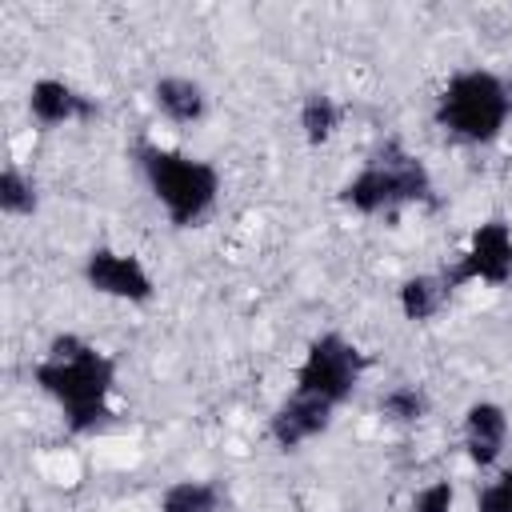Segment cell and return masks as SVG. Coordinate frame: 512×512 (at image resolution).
Here are the masks:
<instances>
[{
    "label": "cell",
    "mask_w": 512,
    "mask_h": 512,
    "mask_svg": "<svg viewBox=\"0 0 512 512\" xmlns=\"http://www.w3.org/2000/svg\"><path fill=\"white\" fill-rule=\"evenodd\" d=\"M508 464H512V440H508Z\"/></svg>",
    "instance_id": "19"
},
{
    "label": "cell",
    "mask_w": 512,
    "mask_h": 512,
    "mask_svg": "<svg viewBox=\"0 0 512 512\" xmlns=\"http://www.w3.org/2000/svg\"><path fill=\"white\" fill-rule=\"evenodd\" d=\"M148 100L176 128H192V124H200L208 116V88L196 76H184V72L156 76L152 88H148Z\"/></svg>",
    "instance_id": "11"
},
{
    "label": "cell",
    "mask_w": 512,
    "mask_h": 512,
    "mask_svg": "<svg viewBox=\"0 0 512 512\" xmlns=\"http://www.w3.org/2000/svg\"><path fill=\"white\" fill-rule=\"evenodd\" d=\"M432 120L456 144H492L512 120V84L492 68H460L444 80L432 104Z\"/></svg>",
    "instance_id": "3"
},
{
    "label": "cell",
    "mask_w": 512,
    "mask_h": 512,
    "mask_svg": "<svg viewBox=\"0 0 512 512\" xmlns=\"http://www.w3.org/2000/svg\"><path fill=\"white\" fill-rule=\"evenodd\" d=\"M472 508L476 512H512V464H500L496 472H488V480L476 488Z\"/></svg>",
    "instance_id": "17"
},
{
    "label": "cell",
    "mask_w": 512,
    "mask_h": 512,
    "mask_svg": "<svg viewBox=\"0 0 512 512\" xmlns=\"http://www.w3.org/2000/svg\"><path fill=\"white\" fill-rule=\"evenodd\" d=\"M340 124H344V104H340L332 92L312 88V92H304V96H300L296 128H300L304 144H312V148L328 144V140L340 132Z\"/></svg>",
    "instance_id": "13"
},
{
    "label": "cell",
    "mask_w": 512,
    "mask_h": 512,
    "mask_svg": "<svg viewBox=\"0 0 512 512\" xmlns=\"http://www.w3.org/2000/svg\"><path fill=\"white\" fill-rule=\"evenodd\" d=\"M0 212L8 220H28L40 212V184L28 168H20V164L0 168Z\"/></svg>",
    "instance_id": "16"
},
{
    "label": "cell",
    "mask_w": 512,
    "mask_h": 512,
    "mask_svg": "<svg viewBox=\"0 0 512 512\" xmlns=\"http://www.w3.org/2000/svg\"><path fill=\"white\" fill-rule=\"evenodd\" d=\"M160 512H220L224 508V492L216 480H196V476H184V480H172L164 492H160Z\"/></svg>",
    "instance_id": "15"
},
{
    "label": "cell",
    "mask_w": 512,
    "mask_h": 512,
    "mask_svg": "<svg viewBox=\"0 0 512 512\" xmlns=\"http://www.w3.org/2000/svg\"><path fill=\"white\" fill-rule=\"evenodd\" d=\"M408 512H456V484L452 480H428L412 492Z\"/></svg>",
    "instance_id": "18"
},
{
    "label": "cell",
    "mask_w": 512,
    "mask_h": 512,
    "mask_svg": "<svg viewBox=\"0 0 512 512\" xmlns=\"http://www.w3.org/2000/svg\"><path fill=\"white\" fill-rule=\"evenodd\" d=\"M332 416H336L332 404H324V400H316V396L292 388V392L272 408V416H268V440H272L280 452H296V448L320 440V436L332 428Z\"/></svg>",
    "instance_id": "10"
},
{
    "label": "cell",
    "mask_w": 512,
    "mask_h": 512,
    "mask_svg": "<svg viewBox=\"0 0 512 512\" xmlns=\"http://www.w3.org/2000/svg\"><path fill=\"white\" fill-rule=\"evenodd\" d=\"M24 104H28L32 124H40V128H68V124H84V120L100 116L96 96L80 92L64 76H36L28 84Z\"/></svg>",
    "instance_id": "9"
},
{
    "label": "cell",
    "mask_w": 512,
    "mask_h": 512,
    "mask_svg": "<svg viewBox=\"0 0 512 512\" xmlns=\"http://www.w3.org/2000/svg\"><path fill=\"white\" fill-rule=\"evenodd\" d=\"M512 416L500 400H472L460 416V448L476 472H496L508 456Z\"/></svg>",
    "instance_id": "8"
},
{
    "label": "cell",
    "mask_w": 512,
    "mask_h": 512,
    "mask_svg": "<svg viewBox=\"0 0 512 512\" xmlns=\"http://www.w3.org/2000/svg\"><path fill=\"white\" fill-rule=\"evenodd\" d=\"M432 172L400 140H384L344 184L340 204L356 216H392L412 204H432Z\"/></svg>",
    "instance_id": "4"
},
{
    "label": "cell",
    "mask_w": 512,
    "mask_h": 512,
    "mask_svg": "<svg viewBox=\"0 0 512 512\" xmlns=\"http://www.w3.org/2000/svg\"><path fill=\"white\" fill-rule=\"evenodd\" d=\"M364 372H368V356L356 340H348L344 332H320L308 340V348L292 372V388L340 408L352 400Z\"/></svg>",
    "instance_id": "5"
},
{
    "label": "cell",
    "mask_w": 512,
    "mask_h": 512,
    "mask_svg": "<svg viewBox=\"0 0 512 512\" xmlns=\"http://www.w3.org/2000/svg\"><path fill=\"white\" fill-rule=\"evenodd\" d=\"M428 412H432V396L416 380H396L376 400V416L392 428H416V424L428 420Z\"/></svg>",
    "instance_id": "14"
},
{
    "label": "cell",
    "mask_w": 512,
    "mask_h": 512,
    "mask_svg": "<svg viewBox=\"0 0 512 512\" xmlns=\"http://www.w3.org/2000/svg\"><path fill=\"white\" fill-rule=\"evenodd\" d=\"M452 300V284L444 280V272H412L400 280L396 288V308L408 324H428L444 312V304Z\"/></svg>",
    "instance_id": "12"
},
{
    "label": "cell",
    "mask_w": 512,
    "mask_h": 512,
    "mask_svg": "<svg viewBox=\"0 0 512 512\" xmlns=\"http://www.w3.org/2000/svg\"><path fill=\"white\" fill-rule=\"evenodd\" d=\"M440 272L452 284V292L472 288V284L504 288L512 280V224L500 220V216L480 220L468 232L464 248L452 256V264H444Z\"/></svg>",
    "instance_id": "6"
},
{
    "label": "cell",
    "mask_w": 512,
    "mask_h": 512,
    "mask_svg": "<svg viewBox=\"0 0 512 512\" xmlns=\"http://www.w3.org/2000/svg\"><path fill=\"white\" fill-rule=\"evenodd\" d=\"M80 276L96 296H108V300H120V304H152L156 300L152 268L136 252H124V248H112V244L92 248L80 264Z\"/></svg>",
    "instance_id": "7"
},
{
    "label": "cell",
    "mask_w": 512,
    "mask_h": 512,
    "mask_svg": "<svg viewBox=\"0 0 512 512\" xmlns=\"http://www.w3.org/2000/svg\"><path fill=\"white\" fill-rule=\"evenodd\" d=\"M136 164H140V176H144L152 200L176 228H196L220 204V172L204 156H192L172 144L140 140Z\"/></svg>",
    "instance_id": "2"
},
{
    "label": "cell",
    "mask_w": 512,
    "mask_h": 512,
    "mask_svg": "<svg viewBox=\"0 0 512 512\" xmlns=\"http://www.w3.org/2000/svg\"><path fill=\"white\" fill-rule=\"evenodd\" d=\"M116 376V356L80 332H56L44 356L32 364V384L64 412V428L72 436H92L112 424Z\"/></svg>",
    "instance_id": "1"
}]
</instances>
